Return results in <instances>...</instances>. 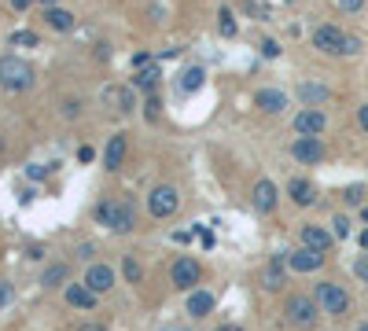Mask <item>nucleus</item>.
<instances>
[{"label":"nucleus","instance_id":"obj_39","mask_svg":"<svg viewBox=\"0 0 368 331\" xmlns=\"http://www.w3.org/2000/svg\"><path fill=\"white\" fill-rule=\"evenodd\" d=\"M159 331H191V327H184V324H162Z\"/></svg>","mask_w":368,"mask_h":331},{"label":"nucleus","instance_id":"obj_15","mask_svg":"<svg viewBox=\"0 0 368 331\" xmlns=\"http://www.w3.org/2000/svg\"><path fill=\"white\" fill-rule=\"evenodd\" d=\"M251 203H254L258 214H269V210L276 206V184H273V181H258V184H254V195H251Z\"/></svg>","mask_w":368,"mask_h":331},{"label":"nucleus","instance_id":"obj_23","mask_svg":"<svg viewBox=\"0 0 368 331\" xmlns=\"http://www.w3.org/2000/svg\"><path fill=\"white\" fill-rule=\"evenodd\" d=\"M266 287H269V291H276V287L280 283H284V258H273L269 265H266Z\"/></svg>","mask_w":368,"mask_h":331},{"label":"nucleus","instance_id":"obj_7","mask_svg":"<svg viewBox=\"0 0 368 331\" xmlns=\"http://www.w3.org/2000/svg\"><path fill=\"white\" fill-rule=\"evenodd\" d=\"M324 129H328V118H324L320 107H302L295 115V132L298 137H320Z\"/></svg>","mask_w":368,"mask_h":331},{"label":"nucleus","instance_id":"obj_40","mask_svg":"<svg viewBox=\"0 0 368 331\" xmlns=\"http://www.w3.org/2000/svg\"><path fill=\"white\" fill-rule=\"evenodd\" d=\"M78 331H107V327H103V324H81Z\"/></svg>","mask_w":368,"mask_h":331},{"label":"nucleus","instance_id":"obj_37","mask_svg":"<svg viewBox=\"0 0 368 331\" xmlns=\"http://www.w3.org/2000/svg\"><path fill=\"white\" fill-rule=\"evenodd\" d=\"M78 159H81V162H93L96 154H93V147H81V151H78Z\"/></svg>","mask_w":368,"mask_h":331},{"label":"nucleus","instance_id":"obj_10","mask_svg":"<svg viewBox=\"0 0 368 331\" xmlns=\"http://www.w3.org/2000/svg\"><path fill=\"white\" fill-rule=\"evenodd\" d=\"M254 107L266 110V115H284L288 110V96L280 88H258L254 93Z\"/></svg>","mask_w":368,"mask_h":331},{"label":"nucleus","instance_id":"obj_18","mask_svg":"<svg viewBox=\"0 0 368 331\" xmlns=\"http://www.w3.org/2000/svg\"><path fill=\"white\" fill-rule=\"evenodd\" d=\"M159 78H162V66H159V63H151V66H144V70H137V74H133V88H140V93H155Z\"/></svg>","mask_w":368,"mask_h":331},{"label":"nucleus","instance_id":"obj_12","mask_svg":"<svg viewBox=\"0 0 368 331\" xmlns=\"http://www.w3.org/2000/svg\"><path fill=\"white\" fill-rule=\"evenodd\" d=\"M125 147H129V144H125V132H115V137L107 140V147H103V169L115 173V169L122 166V159H125Z\"/></svg>","mask_w":368,"mask_h":331},{"label":"nucleus","instance_id":"obj_5","mask_svg":"<svg viewBox=\"0 0 368 331\" xmlns=\"http://www.w3.org/2000/svg\"><path fill=\"white\" fill-rule=\"evenodd\" d=\"M96 221H100V225H111L115 232H129L137 225L133 206H129V203H100L96 206Z\"/></svg>","mask_w":368,"mask_h":331},{"label":"nucleus","instance_id":"obj_14","mask_svg":"<svg viewBox=\"0 0 368 331\" xmlns=\"http://www.w3.org/2000/svg\"><path fill=\"white\" fill-rule=\"evenodd\" d=\"M298 100L306 103V107H324V103L332 100V88H324L317 81H302L298 85Z\"/></svg>","mask_w":368,"mask_h":331},{"label":"nucleus","instance_id":"obj_16","mask_svg":"<svg viewBox=\"0 0 368 331\" xmlns=\"http://www.w3.org/2000/svg\"><path fill=\"white\" fill-rule=\"evenodd\" d=\"M302 247H310V251H320V254H328V247H332V236L324 232L320 225H306V228H302Z\"/></svg>","mask_w":368,"mask_h":331},{"label":"nucleus","instance_id":"obj_38","mask_svg":"<svg viewBox=\"0 0 368 331\" xmlns=\"http://www.w3.org/2000/svg\"><path fill=\"white\" fill-rule=\"evenodd\" d=\"M30 4H33V0H11V8H15V11H26Z\"/></svg>","mask_w":368,"mask_h":331},{"label":"nucleus","instance_id":"obj_1","mask_svg":"<svg viewBox=\"0 0 368 331\" xmlns=\"http://www.w3.org/2000/svg\"><path fill=\"white\" fill-rule=\"evenodd\" d=\"M33 66L19 56H4L0 59V88H8V93H26L33 85Z\"/></svg>","mask_w":368,"mask_h":331},{"label":"nucleus","instance_id":"obj_4","mask_svg":"<svg viewBox=\"0 0 368 331\" xmlns=\"http://www.w3.org/2000/svg\"><path fill=\"white\" fill-rule=\"evenodd\" d=\"M346 44H350V33H342L332 22H324V26L313 30V48L324 56H346Z\"/></svg>","mask_w":368,"mask_h":331},{"label":"nucleus","instance_id":"obj_25","mask_svg":"<svg viewBox=\"0 0 368 331\" xmlns=\"http://www.w3.org/2000/svg\"><path fill=\"white\" fill-rule=\"evenodd\" d=\"M8 41H11V48H37V44H41V37L30 33V30H15Z\"/></svg>","mask_w":368,"mask_h":331},{"label":"nucleus","instance_id":"obj_20","mask_svg":"<svg viewBox=\"0 0 368 331\" xmlns=\"http://www.w3.org/2000/svg\"><path fill=\"white\" fill-rule=\"evenodd\" d=\"M288 195H291V203H295V206H310L313 199H317L313 184H310V181H302V177H298V181H291V184H288Z\"/></svg>","mask_w":368,"mask_h":331},{"label":"nucleus","instance_id":"obj_22","mask_svg":"<svg viewBox=\"0 0 368 331\" xmlns=\"http://www.w3.org/2000/svg\"><path fill=\"white\" fill-rule=\"evenodd\" d=\"M210 309H214V295L210 291H191L188 295V313L191 317H206Z\"/></svg>","mask_w":368,"mask_h":331},{"label":"nucleus","instance_id":"obj_36","mask_svg":"<svg viewBox=\"0 0 368 331\" xmlns=\"http://www.w3.org/2000/svg\"><path fill=\"white\" fill-rule=\"evenodd\" d=\"M26 173H30V181H41V177H45V173H48V169H45V166H30V169H26Z\"/></svg>","mask_w":368,"mask_h":331},{"label":"nucleus","instance_id":"obj_33","mask_svg":"<svg viewBox=\"0 0 368 331\" xmlns=\"http://www.w3.org/2000/svg\"><path fill=\"white\" fill-rule=\"evenodd\" d=\"M354 273H357V276H361V280L368 283V254H364V258H361L357 265H354Z\"/></svg>","mask_w":368,"mask_h":331},{"label":"nucleus","instance_id":"obj_8","mask_svg":"<svg viewBox=\"0 0 368 331\" xmlns=\"http://www.w3.org/2000/svg\"><path fill=\"white\" fill-rule=\"evenodd\" d=\"M291 154H295V162H302V166H317L324 159V144H320V137H298L291 144Z\"/></svg>","mask_w":368,"mask_h":331},{"label":"nucleus","instance_id":"obj_26","mask_svg":"<svg viewBox=\"0 0 368 331\" xmlns=\"http://www.w3.org/2000/svg\"><path fill=\"white\" fill-rule=\"evenodd\" d=\"M218 30H221V37H236V15L228 8L218 11Z\"/></svg>","mask_w":368,"mask_h":331},{"label":"nucleus","instance_id":"obj_11","mask_svg":"<svg viewBox=\"0 0 368 331\" xmlns=\"http://www.w3.org/2000/svg\"><path fill=\"white\" fill-rule=\"evenodd\" d=\"M288 265H291L295 273H317L320 265H324V254L302 247V251H291V254H288Z\"/></svg>","mask_w":368,"mask_h":331},{"label":"nucleus","instance_id":"obj_6","mask_svg":"<svg viewBox=\"0 0 368 331\" xmlns=\"http://www.w3.org/2000/svg\"><path fill=\"white\" fill-rule=\"evenodd\" d=\"M177 206H181V195H177V188H169V184H162V188H155V191L147 195L151 217H173V214H177Z\"/></svg>","mask_w":368,"mask_h":331},{"label":"nucleus","instance_id":"obj_19","mask_svg":"<svg viewBox=\"0 0 368 331\" xmlns=\"http://www.w3.org/2000/svg\"><path fill=\"white\" fill-rule=\"evenodd\" d=\"M103 100L107 103H115L122 115H129V110L137 107V100H133V88H103Z\"/></svg>","mask_w":368,"mask_h":331},{"label":"nucleus","instance_id":"obj_46","mask_svg":"<svg viewBox=\"0 0 368 331\" xmlns=\"http://www.w3.org/2000/svg\"><path fill=\"white\" fill-rule=\"evenodd\" d=\"M280 4H295V0H280Z\"/></svg>","mask_w":368,"mask_h":331},{"label":"nucleus","instance_id":"obj_27","mask_svg":"<svg viewBox=\"0 0 368 331\" xmlns=\"http://www.w3.org/2000/svg\"><path fill=\"white\" fill-rule=\"evenodd\" d=\"M63 280H67V265H52V269H45V280H41V283L56 287V283H63Z\"/></svg>","mask_w":368,"mask_h":331},{"label":"nucleus","instance_id":"obj_42","mask_svg":"<svg viewBox=\"0 0 368 331\" xmlns=\"http://www.w3.org/2000/svg\"><path fill=\"white\" fill-rule=\"evenodd\" d=\"M218 331H240V324H221Z\"/></svg>","mask_w":368,"mask_h":331},{"label":"nucleus","instance_id":"obj_9","mask_svg":"<svg viewBox=\"0 0 368 331\" xmlns=\"http://www.w3.org/2000/svg\"><path fill=\"white\" fill-rule=\"evenodd\" d=\"M173 283L181 287V291H191V283H199V276H203V269H199V261L196 258H177L173 261Z\"/></svg>","mask_w":368,"mask_h":331},{"label":"nucleus","instance_id":"obj_31","mask_svg":"<svg viewBox=\"0 0 368 331\" xmlns=\"http://www.w3.org/2000/svg\"><path fill=\"white\" fill-rule=\"evenodd\" d=\"M335 4H339L342 11H350V15H354V11H361V8H364V0H335Z\"/></svg>","mask_w":368,"mask_h":331},{"label":"nucleus","instance_id":"obj_47","mask_svg":"<svg viewBox=\"0 0 368 331\" xmlns=\"http://www.w3.org/2000/svg\"><path fill=\"white\" fill-rule=\"evenodd\" d=\"M357 331H368V324H361V327H357Z\"/></svg>","mask_w":368,"mask_h":331},{"label":"nucleus","instance_id":"obj_17","mask_svg":"<svg viewBox=\"0 0 368 331\" xmlns=\"http://www.w3.org/2000/svg\"><path fill=\"white\" fill-rule=\"evenodd\" d=\"M67 302L74 305V309H93L96 305V291L89 283H70L67 287Z\"/></svg>","mask_w":368,"mask_h":331},{"label":"nucleus","instance_id":"obj_24","mask_svg":"<svg viewBox=\"0 0 368 331\" xmlns=\"http://www.w3.org/2000/svg\"><path fill=\"white\" fill-rule=\"evenodd\" d=\"M203 66H188L184 78H181V93H199V85H203Z\"/></svg>","mask_w":368,"mask_h":331},{"label":"nucleus","instance_id":"obj_41","mask_svg":"<svg viewBox=\"0 0 368 331\" xmlns=\"http://www.w3.org/2000/svg\"><path fill=\"white\" fill-rule=\"evenodd\" d=\"M8 298H11V287H0V305H4Z\"/></svg>","mask_w":368,"mask_h":331},{"label":"nucleus","instance_id":"obj_43","mask_svg":"<svg viewBox=\"0 0 368 331\" xmlns=\"http://www.w3.org/2000/svg\"><path fill=\"white\" fill-rule=\"evenodd\" d=\"M361 247H364V251H368V228H364V232H361Z\"/></svg>","mask_w":368,"mask_h":331},{"label":"nucleus","instance_id":"obj_3","mask_svg":"<svg viewBox=\"0 0 368 331\" xmlns=\"http://www.w3.org/2000/svg\"><path fill=\"white\" fill-rule=\"evenodd\" d=\"M284 313H288V320H291L295 327H313L317 317H320V305H317V298H310V295H291L288 305H284Z\"/></svg>","mask_w":368,"mask_h":331},{"label":"nucleus","instance_id":"obj_30","mask_svg":"<svg viewBox=\"0 0 368 331\" xmlns=\"http://www.w3.org/2000/svg\"><path fill=\"white\" fill-rule=\"evenodd\" d=\"M332 232H335V239H346V236H350V221L335 217V221H332Z\"/></svg>","mask_w":368,"mask_h":331},{"label":"nucleus","instance_id":"obj_45","mask_svg":"<svg viewBox=\"0 0 368 331\" xmlns=\"http://www.w3.org/2000/svg\"><path fill=\"white\" fill-rule=\"evenodd\" d=\"M41 4H45V8H56V0H41Z\"/></svg>","mask_w":368,"mask_h":331},{"label":"nucleus","instance_id":"obj_29","mask_svg":"<svg viewBox=\"0 0 368 331\" xmlns=\"http://www.w3.org/2000/svg\"><path fill=\"white\" fill-rule=\"evenodd\" d=\"M342 199H346L350 206H361V203H364V188H361V184H350V188L342 191Z\"/></svg>","mask_w":368,"mask_h":331},{"label":"nucleus","instance_id":"obj_35","mask_svg":"<svg viewBox=\"0 0 368 331\" xmlns=\"http://www.w3.org/2000/svg\"><path fill=\"white\" fill-rule=\"evenodd\" d=\"M159 118V100H147V122Z\"/></svg>","mask_w":368,"mask_h":331},{"label":"nucleus","instance_id":"obj_28","mask_svg":"<svg viewBox=\"0 0 368 331\" xmlns=\"http://www.w3.org/2000/svg\"><path fill=\"white\" fill-rule=\"evenodd\" d=\"M122 273H125V280H129V283H140V280H144V269H140V261H133V258H125Z\"/></svg>","mask_w":368,"mask_h":331},{"label":"nucleus","instance_id":"obj_13","mask_svg":"<svg viewBox=\"0 0 368 331\" xmlns=\"http://www.w3.org/2000/svg\"><path fill=\"white\" fill-rule=\"evenodd\" d=\"M85 283H89L96 295L111 291V287H115V269H111V265H93V269L85 273Z\"/></svg>","mask_w":368,"mask_h":331},{"label":"nucleus","instance_id":"obj_21","mask_svg":"<svg viewBox=\"0 0 368 331\" xmlns=\"http://www.w3.org/2000/svg\"><path fill=\"white\" fill-rule=\"evenodd\" d=\"M45 22L52 30H59V33H67V30H74V15L70 11H63V8H45Z\"/></svg>","mask_w":368,"mask_h":331},{"label":"nucleus","instance_id":"obj_34","mask_svg":"<svg viewBox=\"0 0 368 331\" xmlns=\"http://www.w3.org/2000/svg\"><path fill=\"white\" fill-rule=\"evenodd\" d=\"M262 52L273 59V56H280V44H276V41H266V44H262Z\"/></svg>","mask_w":368,"mask_h":331},{"label":"nucleus","instance_id":"obj_44","mask_svg":"<svg viewBox=\"0 0 368 331\" xmlns=\"http://www.w3.org/2000/svg\"><path fill=\"white\" fill-rule=\"evenodd\" d=\"M361 221H364V225H368V203L361 206Z\"/></svg>","mask_w":368,"mask_h":331},{"label":"nucleus","instance_id":"obj_2","mask_svg":"<svg viewBox=\"0 0 368 331\" xmlns=\"http://www.w3.org/2000/svg\"><path fill=\"white\" fill-rule=\"evenodd\" d=\"M317 305H320V313H328V317H342L346 309H350V295L342 291L339 283H332V280H324V283H317Z\"/></svg>","mask_w":368,"mask_h":331},{"label":"nucleus","instance_id":"obj_32","mask_svg":"<svg viewBox=\"0 0 368 331\" xmlns=\"http://www.w3.org/2000/svg\"><path fill=\"white\" fill-rule=\"evenodd\" d=\"M357 125H361V132H368V103L357 107Z\"/></svg>","mask_w":368,"mask_h":331}]
</instances>
